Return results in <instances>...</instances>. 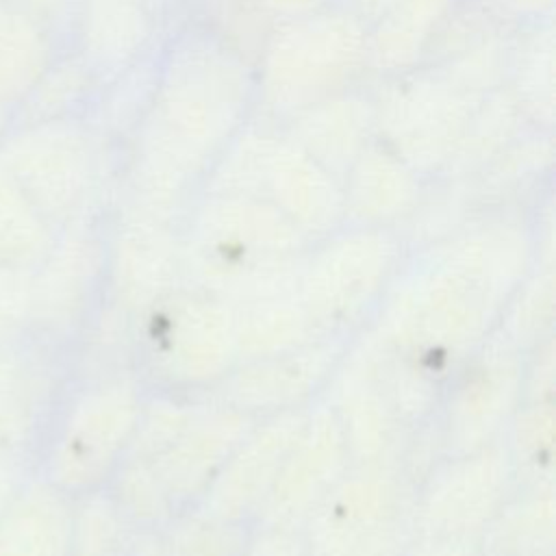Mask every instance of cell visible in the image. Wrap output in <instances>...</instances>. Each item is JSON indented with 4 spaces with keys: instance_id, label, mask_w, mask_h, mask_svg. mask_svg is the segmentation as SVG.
<instances>
[{
    "instance_id": "6da1fadb",
    "label": "cell",
    "mask_w": 556,
    "mask_h": 556,
    "mask_svg": "<svg viewBox=\"0 0 556 556\" xmlns=\"http://www.w3.org/2000/svg\"><path fill=\"white\" fill-rule=\"evenodd\" d=\"M245 100L243 63L215 41L189 37L161 67L152 113L137 126L139 148L193 167L230 137Z\"/></svg>"
},
{
    "instance_id": "44dd1931",
    "label": "cell",
    "mask_w": 556,
    "mask_h": 556,
    "mask_svg": "<svg viewBox=\"0 0 556 556\" xmlns=\"http://www.w3.org/2000/svg\"><path fill=\"white\" fill-rule=\"evenodd\" d=\"M493 7L504 15L515 17H534L552 9V0H491Z\"/></svg>"
},
{
    "instance_id": "7c38bea8",
    "label": "cell",
    "mask_w": 556,
    "mask_h": 556,
    "mask_svg": "<svg viewBox=\"0 0 556 556\" xmlns=\"http://www.w3.org/2000/svg\"><path fill=\"white\" fill-rule=\"evenodd\" d=\"M54 237L56 228L0 159V265L35 269L52 248Z\"/></svg>"
},
{
    "instance_id": "ffe728a7",
    "label": "cell",
    "mask_w": 556,
    "mask_h": 556,
    "mask_svg": "<svg viewBox=\"0 0 556 556\" xmlns=\"http://www.w3.org/2000/svg\"><path fill=\"white\" fill-rule=\"evenodd\" d=\"M261 2L267 11H271L274 15H280L282 20L321 11L328 4V0H261Z\"/></svg>"
},
{
    "instance_id": "e0dca14e",
    "label": "cell",
    "mask_w": 556,
    "mask_h": 556,
    "mask_svg": "<svg viewBox=\"0 0 556 556\" xmlns=\"http://www.w3.org/2000/svg\"><path fill=\"white\" fill-rule=\"evenodd\" d=\"M33 352L35 343L30 339L0 345V400L17 384L33 358Z\"/></svg>"
},
{
    "instance_id": "30bf717a",
    "label": "cell",
    "mask_w": 556,
    "mask_h": 556,
    "mask_svg": "<svg viewBox=\"0 0 556 556\" xmlns=\"http://www.w3.org/2000/svg\"><path fill=\"white\" fill-rule=\"evenodd\" d=\"M452 0H395L365 39V61L378 72L410 67L450 11Z\"/></svg>"
},
{
    "instance_id": "4fadbf2b",
    "label": "cell",
    "mask_w": 556,
    "mask_h": 556,
    "mask_svg": "<svg viewBox=\"0 0 556 556\" xmlns=\"http://www.w3.org/2000/svg\"><path fill=\"white\" fill-rule=\"evenodd\" d=\"M102 87L98 76L72 50L56 54L41 78L13 111V124L80 117L91 96Z\"/></svg>"
},
{
    "instance_id": "7a4b0ae2",
    "label": "cell",
    "mask_w": 556,
    "mask_h": 556,
    "mask_svg": "<svg viewBox=\"0 0 556 556\" xmlns=\"http://www.w3.org/2000/svg\"><path fill=\"white\" fill-rule=\"evenodd\" d=\"M367 30L350 11L289 17L269 37L263 67L265 100L276 111H302L339 89L365 61Z\"/></svg>"
},
{
    "instance_id": "2e32d148",
    "label": "cell",
    "mask_w": 556,
    "mask_h": 556,
    "mask_svg": "<svg viewBox=\"0 0 556 556\" xmlns=\"http://www.w3.org/2000/svg\"><path fill=\"white\" fill-rule=\"evenodd\" d=\"M30 271L0 265V345L28 339Z\"/></svg>"
},
{
    "instance_id": "603a6c76",
    "label": "cell",
    "mask_w": 556,
    "mask_h": 556,
    "mask_svg": "<svg viewBox=\"0 0 556 556\" xmlns=\"http://www.w3.org/2000/svg\"><path fill=\"white\" fill-rule=\"evenodd\" d=\"M9 126H11V113H2L0 111V137L7 132Z\"/></svg>"
},
{
    "instance_id": "7402d4cb",
    "label": "cell",
    "mask_w": 556,
    "mask_h": 556,
    "mask_svg": "<svg viewBox=\"0 0 556 556\" xmlns=\"http://www.w3.org/2000/svg\"><path fill=\"white\" fill-rule=\"evenodd\" d=\"M363 20H378L395 0H356Z\"/></svg>"
},
{
    "instance_id": "d6986e66",
    "label": "cell",
    "mask_w": 556,
    "mask_h": 556,
    "mask_svg": "<svg viewBox=\"0 0 556 556\" xmlns=\"http://www.w3.org/2000/svg\"><path fill=\"white\" fill-rule=\"evenodd\" d=\"M26 11L41 17L46 24H50L54 30H59L61 24L70 22L72 11L78 0H13Z\"/></svg>"
},
{
    "instance_id": "8992f818",
    "label": "cell",
    "mask_w": 556,
    "mask_h": 556,
    "mask_svg": "<svg viewBox=\"0 0 556 556\" xmlns=\"http://www.w3.org/2000/svg\"><path fill=\"white\" fill-rule=\"evenodd\" d=\"M143 0H78L70 24L74 52L102 85L141 59L152 33Z\"/></svg>"
},
{
    "instance_id": "277c9868",
    "label": "cell",
    "mask_w": 556,
    "mask_h": 556,
    "mask_svg": "<svg viewBox=\"0 0 556 556\" xmlns=\"http://www.w3.org/2000/svg\"><path fill=\"white\" fill-rule=\"evenodd\" d=\"M480 98L439 72L397 78L374 104V124L397 156L419 167L450 161Z\"/></svg>"
},
{
    "instance_id": "52a82bcc",
    "label": "cell",
    "mask_w": 556,
    "mask_h": 556,
    "mask_svg": "<svg viewBox=\"0 0 556 556\" xmlns=\"http://www.w3.org/2000/svg\"><path fill=\"white\" fill-rule=\"evenodd\" d=\"M72 519L70 497L30 473L0 517V556H67Z\"/></svg>"
},
{
    "instance_id": "3957f363",
    "label": "cell",
    "mask_w": 556,
    "mask_h": 556,
    "mask_svg": "<svg viewBox=\"0 0 556 556\" xmlns=\"http://www.w3.org/2000/svg\"><path fill=\"white\" fill-rule=\"evenodd\" d=\"M98 156V132L83 117L11 122L0 137L2 163L56 230L80 219Z\"/></svg>"
},
{
    "instance_id": "9c48e42d",
    "label": "cell",
    "mask_w": 556,
    "mask_h": 556,
    "mask_svg": "<svg viewBox=\"0 0 556 556\" xmlns=\"http://www.w3.org/2000/svg\"><path fill=\"white\" fill-rule=\"evenodd\" d=\"M59 54L56 30L13 0H0V111L22 104Z\"/></svg>"
},
{
    "instance_id": "5bb4252c",
    "label": "cell",
    "mask_w": 556,
    "mask_h": 556,
    "mask_svg": "<svg viewBox=\"0 0 556 556\" xmlns=\"http://www.w3.org/2000/svg\"><path fill=\"white\" fill-rule=\"evenodd\" d=\"M515 87L510 89L523 117L552 126L554 113V37L552 26H536L515 48L510 59Z\"/></svg>"
},
{
    "instance_id": "ba28073f",
    "label": "cell",
    "mask_w": 556,
    "mask_h": 556,
    "mask_svg": "<svg viewBox=\"0 0 556 556\" xmlns=\"http://www.w3.org/2000/svg\"><path fill=\"white\" fill-rule=\"evenodd\" d=\"M374 104L356 96H328L293 119L289 139L317 163L345 167L369 146Z\"/></svg>"
},
{
    "instance_id": "5b68a950",
    "label": "cell",
    "mask_w": 556,
    "mask_h": 556,
    "mask_svg": "<svg viewBox=\"0 0 556 556\" xmlns=\"http://www.w3.org/2000/svg\"><path fill=\"white\" fill-rule=\"evenodd\" d=\"M93 252L87 228L74 219L56 230L52 248L30 271L28 339L43 350L61 341L80 317Z\"/></svg>"
},
{
    "instance_id": "9a60e30c",
    "label": "cell",
    "mask_w": 556,
    "mask_h": 556,
    "mask_svg": "<svg viewBox=\"0 0 556 556\" xmlns=\"http://www.w3.org/2000/svg\"><path fill=\"white\" fill-rule=\"evenodd\" d=\"M523 113L510 89H495L482 96L467 122L463 139L452 159L458 163H482L495 152L508 148L519 130Z\"/></svg>"
},
{
    "instance_id": "ac0fdd59",
    "label": "cell",
    "mask_w": 556,
    "mask_h": 556,
    "mask_svg": "<svg viewBox=\"0 0 556 556\" xmlns=\"http://www.w3.org/2000/svg\"><path fill=\"white\" fill-rule=\"evenodd\" d=\"M33 473V463L20 456L0 454V517L11 506L28 476Z\"/></svg>"
},
{
    "instance_id": "8fae6325",
    "label": "cell",
    "mask_w": 556,
    "mask_h": 556,
    "mask_svg": "<svg viewBox=\"0 0 556 556\" xmlns=\"http://www.w3.org/2000/svg\"><path fill=\"white\" fill-rule=\"evenodd\" d=\"M48 350L35 343L33 358L17 384L0 400V454L33 463L37 443L48 424L50 363Z\"/></svg>"
}]
</instances>
